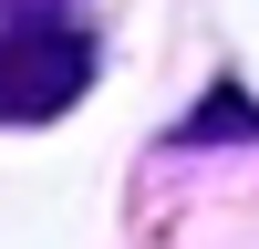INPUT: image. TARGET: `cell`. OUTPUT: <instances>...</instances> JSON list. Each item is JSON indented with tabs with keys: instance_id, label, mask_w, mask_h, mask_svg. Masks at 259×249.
Here are the masks:
<instances>
[{
	"instance_id": "7a4b0ae2",
	"label": "cell",
	"mask_w": 259,
	"mask_h": 249,
	"mask_svg": "<svg viewBox=\"0 0 259 249\" xmlns=\"http://www.w3.org/2000/svg\"><path fill=\"white\" fill-rule=\"evenodd\" d=\"M62 0H0V21H52Z\"/></svg>"
},
{
	"instance_id": "6da1fadb",
	"label": "cell",
	"mask_w": 259,
	"mask_h": 249,
	"mask_svg": "<svg viewBox=\"0 0 259 249\" xmlns=\"http://www.w3.org/2000/svg\"><path fill=\"white\" fill-rule=\"evenodd\" d=\"M94 94V31L73 21H0V124H52Z\"/></svg>"
}]
</instances>
